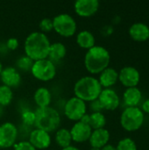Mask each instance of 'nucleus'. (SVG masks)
Segmentation results:
<instances>
[{"label":"nucleus","instance_id":"nucleus-20","mask_svg":"<svg viewBox=\"0 0 149 150\" xmlns=\"http://www.w3.org/2000/svg\"><path fill=\"white\" fill-rule=\"evenodd\" d=\"M33 99L38 108H45L50 106L52 101V94L46 87L38 88L33 95Z\"/></svg>","mask_w":149,"mask_h":150},{"label":"nucleus","instance_id":"nucleus-30","mask_svg":"<svg viewBox=\"0 0 149 150\" xmlns=\"http://www.w3.org/2000/svg\"><path fill=\"white\" fill-rule=\"evenodd\" d=\"M14 150H37L29 142L22 141L19 142H16L13 146Z\"/></svg>","mask_w":149,"mask_h":150},{"label":"nucleus","instance_id":"nucleus-15","mask_svg":"<svg viewBox=\"0 0 149 150\" xmlns=\"http://www.w3.org/2000/svg\"><path fill=\"white\" fill-rule=\"evenodd\" d=\"M0 80L4 85L10 88H14L20 84L21 75L16 68L6 67L3 69L0 74Z\"/></svg>","mask_w":149,"mask_h":150},{"label":"nucleus","instance_id":"nucleus-17","mask_svg":"<svg viewBox=\"0 0 149 150\" xmlns=\"http://www.w3.org/2000/svg\"><path fill=\"white\" fill-rule=\"evenodd\" d=\"M97 79L102 88L110 89L119 81V72L115 69L108 67L99 74Z\"/></svg>","mask_w":149,"mask_h":150},{"label":"nucleus","instance_id":"nucleus-32","mask_svg":"<svg viewBox=\"0 0 149 150\" xmlns=\"http://www.w3.org/2000/svg\"><path fill=\"white\" fill-rule=\"evenodd\" d=\"M90 108L92 111V112H102V111L104 110L98 99H96V100L90 102Z\"/></svg>","mask_w":149,"mask_h":150},{"label":"nucleus","instance_id":"nucleus-18","mask_svg":"<svg viewBox=\"0 0 149 150\" xmlns=\"http://www.w3.org/2000/svg\"><path fill=\"white\" fill-rule=\"evenodd\" d=\"M129 35L135 41H146L149 39V26L144 23H135L130 26Z\"/></svg>","mask_w":149,"mask_h":150},{"label":"nucleus","instance_id":"nucleus-14","mask_svg":"<svg viewBox=\"0 0 149 150\" xmlns=\"http://www.w3.org/2000/svg\"><path fill=\"white\" fill-rule=\"evenodd\" d=\"M69 131L72 141L76 143H83L85 142H88L92 133V129L90 125L81 120L76 122Z\"/></svg>","mask_w":149,"mask_h":150},{"label":"nucleus","instance_id":"nucleus-34","mask_svg":"<svg viewBox=\"0 0 149 150\" xmlns=\"http://www.w3.org/2000/svg\"><path fill=\"white\" fill-rule=\"evenodd\" d=\"M101 150H117L116 149V147L112 145V144H107L105 145V147H103Z\"/></svg>","mask_w":149,"mask_h":150},{"label":"nucleus","instance_id":"nucleus-25","mask_svg":"<svg viewBox=\"0 0 149 150\" xmlns=\"http://www.w3.org/2000/svg\"><path fill=\"white\" fill-rule=\"evenodd\" d=\"M13 98V92L11 88L4 84L0 85V106L9 105Z\"/></svg>","mask_w":149,"mask_h":150},{"label":"nucleus","instance_id":"nucleus-26","mask_svg":"<svg viewBox=\"0 0 149 150\" xmlns=\"http://www.w3.org/2000/svg\"><path fill=\"white\" fill-rule=\"evenodd\" d=\"M32 64H33V61L25 54V55L20 56L16 61V67H17L16 69H18L19 70H22V71H25V72L31 71Z\"/></svg>","mask_w":149,"mask_h":150},{"label":"nucleus","instance_id":"nucleus-11","mask_svg":"<svg viewBox=\"0 0 149 150\" xmlns=\"http://www.w3.org/2000/svg\"><path fill=\"white\" fill-rule=\"evenodd\" d=\"M97 99L99 100L103 109L107 111L116 110L120 104V98L118 93L112 88L103 89Z\"/></svg>","mask_w":149,"mask_h":150},{"label":"nucleus","instance_id":"nucleus-16","mask_svg":"<svg viewBox=\"0 0 149 150\" xmlns=\"http://www.w3.org/2000/svg\"><path fill=\"white\" fill-rule=\"evenodd\" d=\"M110 141V133L105 128L92 130L89 142L91 148H96L101 149L103 147L108 144Z\"/></svg>","mask_w":149,"mask_h":150},{"label":"nucleus","instance_id":"nucleus-10","mask_svg":"<svg viewBox=\"0 0 149 150\" xmlns=\"http://www.w3.org/2000/svg\"><path fill=\"white\" fill-rule=\"evenodd\" d=\"M140 80V72L134 67L126 66L122 68L119 72V81L126 88L137 87Z\"/></svg>","mask_w":149,"mask_h":150},{"label":"nucleus","instance_id":"nucleus-12","mask_svg":"<svg viewBox=\"0 0 149 150\" xmlns=\"http://www.w3.org/2000/svg\"><path fill=\"white\" fill-rule=\"evenodd\" d=\"M99 9L97 0H77L75 2V12L82 18H89L97 13Z\"/></svg>","mask_w":149,"mask_h":150},{"label":"nucleus","instance_id":"nucleus-21","mask_svg":"<svg viewBox=\"0 0 149 150\" xmlns=\"http://www.w3.org/2000/svg\"><path fill=\"white\" fill-rule=\"evenodd\" d=\"M67 54V47L66 46L61 42H53L50 44L49 51H48V56L47 59H49L54 63L55 62H60Z\"/></svg>","mask_w":149,"mask_h":150},{"label":"nucleus","instance_id":"nucleus-13","mask_svg":"<svg viewBox=\"0 0 149 150\" xmlns=\"http://www.w3.org/2000/svg\"><path fill=\"white\" fill-rule=\"evenodd\" d=\"M36 149H47L50 147L52 139L49 133L35 128L29 135L28 141Z\"/></svg>","mask_w":149,"mask_h":150},{"label":"nucleus","instance_id":"nucleus-23","mask_svg":"<svg viewBox=\"0 0 149 150\" xmlns=\"http://www.w3.org/2000/svg\"><path fill=\"white\" fill-rule=\"evenodd\" d=\"M54 141L56 144L61 149L71 146L72 137L70 134V131L66 128H59L56 130L54 134Z\"/></svg>","mask_w":149,"mask_h":150},{"label":"nucleus","instance_id":"nucleus-5","mask_svg":"<svg viewBox=\"0 0 149 150\" xmlns=\"http://www.w3.org/2000/svg\"><path fill=\"white\" fill-rule=\"evenodd\" d=\"M144 123V112L139 107H126L120 116V125L127 132L139 130Z\"/></svg>","mask_w":149,"mask_h":150},{"label":"nucleus","instance_id":"nucleus-19","mask_svg":"<svg viewBox=\"0 0 149 150\" xmlns=\"http://www.w3.org/2000/svg\"><path fill=\"white\" fill-rule=\"evenodd\" d=\"M142 98V93L137 87L126 88L123 94V100L126 107H138Z\"/></svg>","mask_w":149,"mask_h":150},{"label":"nucleus","instance_id":"nucleus-24","mask_svg":"<svg viewBox=\"0 0 149 150\" xmlns=\"http://www.w3.org/2000/svg\"><path fill=\"white\" fill-rule=\"evenodd\" d=\"M89 125L92 130L105 128L106 118L103 112H91L89 114Z\"/></svg>","mask_w":149,"mask_h":150},{"label":"nucleus","instance_id":"nucleus-37","mask_svg":"<svg viewBox=\"0 0 149 150\" xmlns=\"http://www.w3.org/2000/svg\"><path fill=\"white\" fill-rule=\"evenodd\" d=\"M90 150H101V149H96V148H91Z\"/></svg>","mask_w":149,"mask_h":150},{"label":"nucleus","instance_id":"nucleus-22","mask_svg":"<svg viewBox=\"0 0 149 150\" xmlns=\"http://www.w3.org/2000/svg\"><path fill=\"white\" fill-rule=\"evenodd\" d=\"M76 40L77 45L83 49H87V50L93 47L96 44V39H95L94 34L88 30L80 31L76 34Z\"/></svg>","mask_w":149,"mask_h":150},{"label":"nucleus","instance_id":"nucleus-35","mask_svg":"<svg viewBox=\"0 0 149 150\" xmlns=\"http://www.w3.org/2000/svg\"><path fill=\"white\" fill-rule=\"evenodd\" d=\"M61 150H80L78 148L75 147V146H69V147H67V148H64V149H61Z\"/></svg>","mask_w":149,"mask_h":150},{"label":"nucleus","instance_id":"nucleus-2","mask_svg":"<svg viewBox=\"0 0 149 150\" xmlns=\"http://www.w3.org/2000/svg\"><path fill=\"white\" fill-rule=\"evenodd\" d=\"M111 55L109 51L102 46H94L87 50L84 56V67L92 75L100 74L109 67Z\"/></svg>","mask_w":149,"mask_h":150},{"label":"nucleus","instance_id":"nucleus-6","mask_svg":"<svg viewBox=\"0 0 149 150\" xmlns=\"http://www.w3.org/2000/svg\"><path fill=\"white\" fill-rule=\"evenodd\" d=\"M53 26L59 35L68 38L76 34L77 24L75 18L68 13H61L53 18Z\"/></svg>","mask_w":149,"mask_h":150},{"label":"nucleus","instance_id":"nucleus-4","mask_svg":"<svg viewBox=\"0 0 149 150\" xmlns=\"http://www.w3.org/2000/svg\"><path fill=\"white\" fill-rule=\"evenodd\" d=\"M61 125V115L57 110L48 106L45 108H37L35 111L34 126L47 133H52L59 129Z\"/></svg>","mask_w":149,"mask_h":150},{"label":"nucleus","instance_id":"nucleus-28","mask_svg":"<svg viewBox=\"0 0 149 150\" xmlns=\"http://www.w3.org/2000/svg\"><path fill=\"white\" fill-rule=\"evenodd\" d=\"M21 120L26 126H34L35 122V112L25 110L21 114Z\"/></svg>","mask_w":149,"mask_h":150},{"label":"nucleus","instance_id":"nucleus-7","mask_svg":"<svg viewBox=\"0 0 149 150\" xmlns=\"http://www.w3.org/2000/svg\"><path fill=\"white\" fill-rule=\"evenodd\" d=\"M31 73L37 80L48 82L55 77L57 69L55 63L47 58L33 62L31 69Z\"/></svg>","mask_w":149,"mask_h":150},{"label":"nucleus","instance_id":"nucleus-27","mask_svg":"<svg viewBox=\"0 0 149 150\" xmlns=\"http://www.w3.org/2000/svg\"><path fill=\"white\" fill-rule=\"evenodd\" d=\"M117 150H138L137 145L135 143V142L129 138H124L122 140H120L116 147Z\"/></svg>","mask_w":149,"mask_h":150},{"label":"nucleus","instance_id":"nucleus-8","mask_svg":"<svg viewBox=\"0 0 149 150\" xmlns=\"http://www.w3.org/2000/svg\"><path fill=\"white\" fill-rule=\"evenodd\" d=\"M87 113V105L76 97H72L64 105V114L72 121H79Z\"/></svg>","mask_w":149,"mask_h":150},{"label":"nucleus","instance_id":"nucleus-33","mask_svg":"<svg viewBox=\"0 0 149 150\" xmlns=\"http://www.w3.org/2000/svg\"><path fill=\"white\" fill-rule=\"evenodd\" d=\"M141 111L143 112H146V113H148L149 114V98L146 99L143 102V104L141 105Z\"/></svg>","mask_w":149,"mask_h":150},{"label":"nucleus","instance_id":"nucleus-3","mask_svg":"<svg viewBox=\"0 0 149 150\" xmlns=\"http://www.w3.org/2000/svg\"><path fill=\"white\" fill-rule=\"evenodd\" d=\"M103 88L98 79L92 76L79 78L74 85L75 97L86 102H92L98 98Z\"/></svg>","mask_w":149,"mask_h":150},{"label":"nucleus","instance_id":"nucleus-36","mask_svg":"<svg viewBox=\"0 0 149 150\" xmlns=\"http://www.w3.org/2000/svg\"><path fill=\"white\" fill-rule=\"evenodd\" d=\"M3 64H2V62H0V74H1V72H2V70H3Z\"/></svg>","mask_w":149,"mask_h":150},{"label":"nucleus","instance_id":"nucleus-31","mask_svg":"<svg viewBox=\"0 0 149 150\" xmlns=\"http://www.w3.org/2000/svg\"><path fill=\"white\" fill-rule=\"evenodd\" d=\"M18 46H19V42H18V39H16V38H10L6 41V47L11 51L16 50L18 47Z\"/></svg>","mask_w":149,"mask_h":150},{"label":"nucleus","instance_id":"nucleus-29","mask_svg":"<svg viewBox=\"0 0 149 150\" xmlns=\"http://www.w3.org/2000/svg\"><path fill=\"white\" fill-rule=\"evenodd\" d=\"M40 29L41 33H48L51 32L52 30H54V26H53V19L49 18H44L40 20V24H39Z\"/></svg>","mask_w":149,"mask_h":150},{"label":"nucleus","instance_id":"nucleus-1","mask_svg":"<svg viewBox=\"0 0 149 150\" xmlns=\"http://www.w3.org/2000/svg\"><path fill=\"white\" fill-rule=\"evenodd\" d=\"M50 44V40L46 33L41 32H32L29 33L25 40V54L33 62L47 59Z\"/></svg>","mask_w":149,"mask_h":150},{"label":"nucleus","instance_id":"nucleus-9","mask_svg":"<svg viewBox=\"0 0 149 150\" xmlns=\"http://www.w3.org/2000/svg\"><path fill=\"white\" fill-rule=\"evenodd\" d=\"M18 138V129L11 122L0 125V149H8L15 145Z\"/></svg>","mask_w":149,"mask_h":150}]
</instances>
